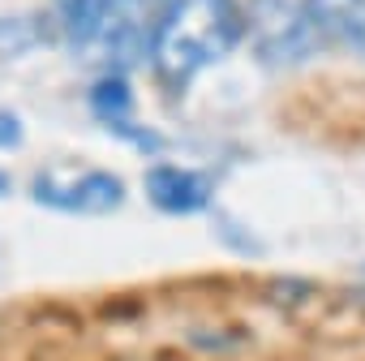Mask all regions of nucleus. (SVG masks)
I'll use <instances>...</instances> for the list:
<instances>
[{"label": "nucleus", "instance_id": "9", "mask_svg": "<svg viewBox=\"0 0 365 361\" xmlns=\"http://www.w3.org/2000/svg\"><path fill=\"white\" fill-rule=\"evenodd\" d=\"M18 142H22V125H18V116H14V112H0V146L14 151Z\"/></svg>", "mask_w": 365, "mask_h": 361}, {"label": "nucleus", "instance_id": "2", "mask_svg": "<svg viewBox=\"0 0 365 361\" xmlns=\"http://www.w3.org/2000/svg\"><path fill=\"white\" fill-rule=\"evenodd\" d=\"M172 5L176 0H95V9L69 39L91 65L129 73L133 65L150 61V44Z\"/></svg>", "mask_w": 365, "mask_h": 361}, {"label": "nucleus", "instance_id": "10", "mask_svg": "<svg viewBox=\"0 0 365 361\" xmlns=\"http://www.w3.org/2000/svg\"><path fill=\"white\" fill-rule=\"evenodd\" d=\"M9 190H14V180H9V172H5V168H0V198H5Z\"/></svg>", "mask_w": 365, "mask_h": 361}, {"label": "nucleus", "instance_id": "5", "mask_svg": "<svg viewBox=\"0 0 365 361\" xmlns=\"http://www.w3.org/2000/svg\"><path fill=\"white\" fill-rule=\"evenodd\" d=\"M146 198L163 215H198L211 207V176L180 163H159L146 172Z\"/></svg>", "mask_w": 365, "mask_h": 361}, {"label": "nucleus", "instance_id": "7", "mask_svg": "<svg viewBox=\"0 0 365 361\" xmlns=\"http://www.w3.org/2000/svg\"><path fill=\"white\" fill-rule=\"evenodd\" d=\"M86 99H91V112H95L103 125H112V129L133 125V86H129L125 73H103V78H95L91 91H86Z\"/></svg>", "mask_w": 365, "mask_h": 361}, {"label": "nucleus", "instance_id": "8", "mask_svg": "<svg viewBox=\"0 0 365 361\" xmlns=\"http://www.w3.org/2000/svg\"><path fill=\"white\" fill-rule=\"evenodd\" d=\"M52 5H56V18H61L65 35H73V31L86 22V14L95 9V0H52Z\"/></svg>", "mask_w": 365, "mask_h": 361}, {"label": "nucleus", "instance_id": "4", "mask_svg": "<svg viewBox=\"0 0 365 361\" xmlns=\"http://www.w3.org/2000/svg\"><path fill=\"white\" fill-rule=\"evenodd\" d=\"M35 198L43 207H56V211H78V215H103V211H116L120 198H125V185L112 176V172H82V176H69V180H56V176H39L35 180Z\"/></svg>", "mask_w": 365, "mask_h": 361}, {"label": "nucleus", "instance_id": "1", "mask_svg": "<svg viewBox=\"0 0 365 361\" xmlns=\"http://www.w3.org/2000/svg\"><path fill=\"white\" fill-rule=\"evenodd\" d=\"M241 39H245V9L237 0H176L150 44V65L159 73V86L185 91Z\"/></svg>", "mask_w": 365, "mask_h": 361}, {"label": "nucleus", "instance_id": "6", "mask_svg": "<svg viewBox=\"0 0 365 361\" xmlns=\"http://www.w3.org/2000/svg\"><path fill=\"white\" fill-rule=\"evenodd\" d=\"M318 39L352 44L365 56V0H301Z\"/></svg>", "mask_w": 365, "mask_h": 361}, {"label": "nucleus", "instance_id": "3", "mask_svg": "<svg viewBox=\"0 0 365 361\" xmlns=\"http://www.w3.org/2000/svg\"><path fill=\"white\" fill-rule=\"evenodd\" d=\"M241 9H245V39L254 44L258 61L297 65L314 52L318 31L309 26L301 0H250Z\"/></svg>", "mask_w": 365, "mask_h": 361}]
</instances>
